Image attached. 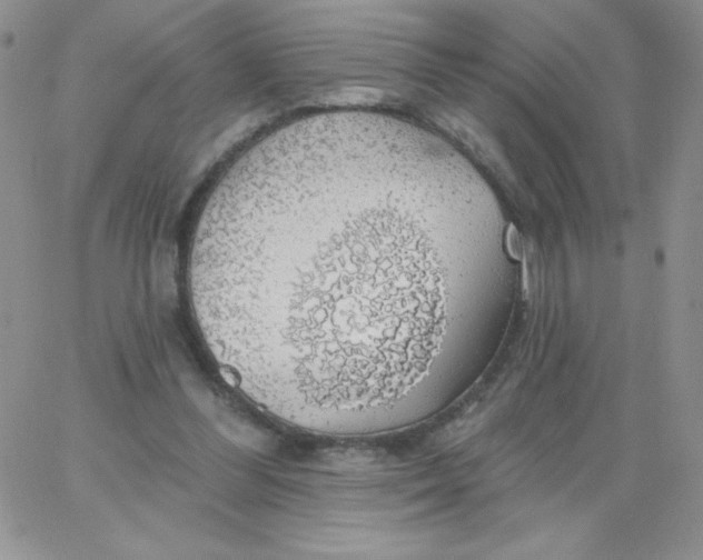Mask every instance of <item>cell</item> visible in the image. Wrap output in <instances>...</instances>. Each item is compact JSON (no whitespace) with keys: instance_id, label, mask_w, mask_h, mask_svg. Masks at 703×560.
<instances>
[{"instance_id":"obj_1","label":"cell","mask_w":703,"mask_h":560,"mask_svg":"<svg viewBox=\"0 0 703 560\" xmlns=\"http://www.w3.org/2000/svg\"><path fill=\"white\" fill-rule=\"evenodd\" d=\"M360 163L274 169L201 216L187 267L204 340L235 386L271 407L367 411L419 373L423 298L400 197ZM438 290V289H434ZM437 294V293H433Z\"/></svg>"}]
</instances>
